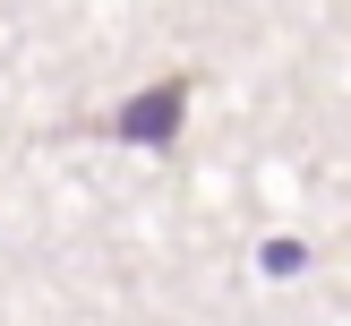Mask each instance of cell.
<instances>
[{
    "label": "cell",
    "instance_id": "cell-2",
    "mask_svg": "<svg viewBox=\"0 0 351 326\" xmlns=\"http://www.w3.org/2000/svg\"><path fill=\"white\" fill-rule=\"evenodd\" d=\"M300 266H308L300 240H266V275H300Z\"/></svg>",
    "mask_w": 351,
    "mask_h": 326
},
{
    "label": "cell",
    "instance_id": "cell-1",
    "mask_svg": "<svg viewBox=\"0 0 351 326\" xmlns=\"http://www.w3.org/2000/svg\"><path fill=\"white\" fill-rule=\"evenodd\" d=\"M180 112H189V86L180 78L146 86V95H129V112H120V137H129V146H163V137L180 129Z\"/></svg>",
    "mask_w": 351,
    "mask_h": 326
}]
</instances>
